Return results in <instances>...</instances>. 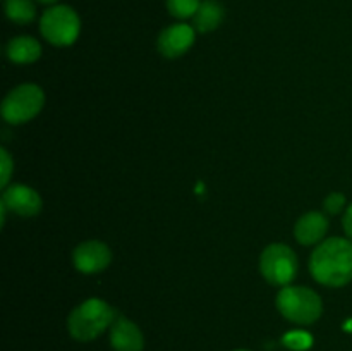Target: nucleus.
<instances>
[{"label": "nucleus", "mask_w": 352, "mask_h": 351, "mask_svg": "<svg viewBox=\"0 0 352 351\" xmlns=\"http://www.w3.org/2000/svg\"><path fill=\"white\" fill-rule=\"evenodd\" d=\"M110 344L116 351H143L144 337L136 323L126 317H117L110 326Z\"/></svg>", "instance_id": "10"}, {"label": "nucleus", "mask_w": 352, "mask_h": 351, "mask_svg": "<svg viewBox=\"0 0 352 351\" xmlns=\"http://www.w3.org/2000/svg\"><path fill=\"white\" fill-rule=\"evenodd\" d=\"M6 52L14 64H33L41 57V45L33 36H16L7 43Z\"/></svg>", "instance_id": "12"}, {"label": "nucleus", "mask_w": 352, "mask_h": 351, "mask_svg": "<svg viewBox=\"0 0 352 351\" xmlns=\"http://www.w3.org/2000/svg\"><path fill=\"white\" fill-rule=\"evenodd\" d=\"M313 337L309 336L305 330H292V332L285 334L284 336V344L287 348L294 351H305L311 346Z\"/></svg>", "instance_id": "16"}, {"label": "nucleus", "mask_w": 352, "mask_h": 351, "mask_svg": "<svg viewBox=\"0 0 352 351\" xmlns=\"http://www.w3.org/2000/svg\"><path fill=\"white\" fill-rule=\"evenodd\" d=\"M167 10L175 19H189L196 14V10L201 6V0H165Z\"/></svg>", "instance_id": "15"}, {"label": "nucleus", "mask_w": 352, "mask_h": 351, "mask_svg": "<svg viewBox=\"0 0 352 351\" xmlns=\"http://www.w3.org/2000/svg\"><path fill=\"white\" fill-rule=\"evenodd\" d=\"M2 205L21 217H34L41 212V196L26 184H12L3 188Z\"/></svg>", "instance_id": "9"}, {"label": "nucleus", "mask_w": 352, "mask_h": 351, "mask_svg": "<svg viewBox=\"0 0 352 351\" xmlns=\"http://www.w3.org/2000/svg\"><path fill=\"white\" fill-rule=\"evenodd\" d=\"M38 2H41V3H55V2H57V0H38Z\"/></svg>", "instance_id": "20"}, {"label": "nucleus", "mask_w": 352, "mask_h": 351, "mask_svg": "<svg viewBox=\"0 0 352 351\" xmlns=\"http://www.w3.org/2000/svg\"><path fill=\"white\" fill-rule=\"evenodd\" d=\"M309 272L322 286L342 288L352 281V241L330 237L315 248L309 258Z\"/></svg>", "instance_id": "1"}, {"label": "nucleus", "mask_w": 352, "mask_h": 351, "mask_svg": "<svg viewBox=\"0 0 352 351\" xmlns=\"http://www.w3.org/2000/svg\"><path fill=\"white\" fill-rule=\"evenodd\" d=\"M236 351H248V350H236Z\"/></svg>", "instance_id": "21"}, {"label": "nucleus", "mask_w": 352, "mask_h": 351, "mask_svg": "<svg viewBox=\"0 0 352 351\" xmlns=\"http://www.w3.org/2000/svg\"><path fill=\"white\" fill-rule=\"evenodd\" d=\"M12 171L14 162L12 158H10L9 151H7L6 148H0V186H2V188H7Z\"/></svg>", "instance_id": "17"}, {"label": "nucleus", "mask_w": 352, "mask_h": 351, "mask_svg": "<svg viewBox=\"0 0 352 351\" xmlns=\"http://www.w3.org/2000/svg\"><path fill=\"white\" fill-rule=\"evenodd\" d=\"M72 262H74V267L82 274H98L110 265L112 251L103 241H85L76 246Z\"/></svg>", "instance_id": "7"}, {"label": "nucleus", "mask_w": 352, "mask_h": 351, "mask_svg": "<svg viewBox=\"0 0 352 351\" xmlns=\"http://www.w3.org/2000/svg\"><path fill=\"white\" fill-rule=\"evenodd\" d=\"M196 30L186 23L170 24L158 34L157 47L164 57L177 58L195 45Z\"/></svg>", "instance_id": "8"}, {"label": "nucleus", "mask_w": 352, "mask_h": 351, "mask_svg": "<svg viewBox=\"0 0 352 351\" xmlns=\"http://www.w3.org/2000/svg\"><path fill=\"white\" fill-rule=\"evenodd\" d=\"M329 231V219L322 212H308L299 217L294 226V236L305 246L320 243Z\"/></svg>", "instance_id": "11"}, {"label": "nucleus", "mask_w": 352, "mask_h": 351, "mask_svg": "<svg viewBox=\"0 0 352 351\" xmlns=\"http://www.w3.org/2000/svg\"><path fill=\"white\" fill-rule=\"evenodd\" d=\"M223 16H226V10H223L222 3L217 0H203L199 9L192 16V28L199 33L215 31L222 24Z\"/></svg>", "instance_id": "13"}, {"label": "nucleus", "mask_w": 352, "mask_h": 351, "mask_svg": "<svg viewBox=\"0 0 352 351\" xmlns=\"http://www.w3.org/2000/svg\"><path fill=\"white\" fill-rule=\"evenodd\" d=\"M116 319V310L109 303L89 298L72 310L67 319V330L74 339L86 343L105 332Z\"/></svg>", "instance_id": "2"}, {"label": "nucleus", "mask_w": 352, "mask_h": 351, "mask_svg": "<svg viewBox=\"0 0 352 351\" xmlns=\"http://www.w3.org/2000/svg\"><path fill=\"white\" fill-rule=\"evenodd\" d=\"M40 31L48 43L69 47L81 33V19L69 6H54L41 14Z\"/></svg>", "instance_id": "4"}, {"label": "nucleus", "mask_w": 352, "mask_h": 351, "mask_svg": "<svg viewBox=\"0 0 352 351\" xmlns=\"http://www.w3.org/2000/svg\"><path fill=\"white\" fill-rule=\"evenodd\" d=\"M342 226H344V231H346L347 236L352 240V203L346 209V213H344L342 217Z\"/></svg>", "instance_id": "19"}, {"label": "nucleus", "mask_w": 352, "mask_h": 351, "mask_svg": "<svg viewBox=\"0 0 352 351\" xmlns=\"http://www.w3.org/2000/svg\"><path fill=\"white\" fill-rule=\"evenodd\" d=\"M277 308L282 317L294 323L309 326L323 313L322 298L305 286H285L277 295Z\"/></svg>", "instance_id": "3"}, {"label": "nucleus", "mask_w": 352, "mask_h": 351, "mask_svg": "<svg viewBox=\"0 0 352 351\" xmlns=\"http://www.w3.org/2000/svg\"><path fill=\"white\" fill-rule=\"evenodd\" d=\"M299 262L294 250L284 243L268 244L260 257V272L272 286H285L294 281Z\"/></svg>", "instance_id": "6"}, {"label": "nucleus", "mask_w": 352, "mask_h": 351, "mask_svg": "<svg viewBox=\"0 0 352 351\" xmlns=\"http://www.w3.org/2000/svg\"><path fill=\"white\" fill-rule=\"evenodd\" d=\"M45 105L43 89L33 83L19 85L9 92L2 102V117L9 124L19 126L34 119Z\"/></svg>", "instance_id": "5"}, {"label": "nucleus", "mask_w": 352, "mask_h": 351, "mask_svg": "<svg viewBox=\"0 0 352 351\" xmlns=\"http://www.w3.org/2000/svg\"><path fill=\"white\" fill-rule=\"evenodd\" d=\"M323 209L330 215H337V213H340L346 209V196L342 193H330L325 198V202H323Z\"/></svg>", "instance_id": "18"}, {"label": "nucleus", "mask_w": 352, "mask_h": 351, "mask_svg": "<svg viewBox=\"0 0 352 351\" xmlns=\"http://www.w3.org/2000/svg\"><path fill=\"white\" fill-rule=\"evenodd\" d=\"M3 9L6 16L17 24H28L36 17V6L33 0H6Z\"/></svg>", "instance_id": "14"}]
</instances>
